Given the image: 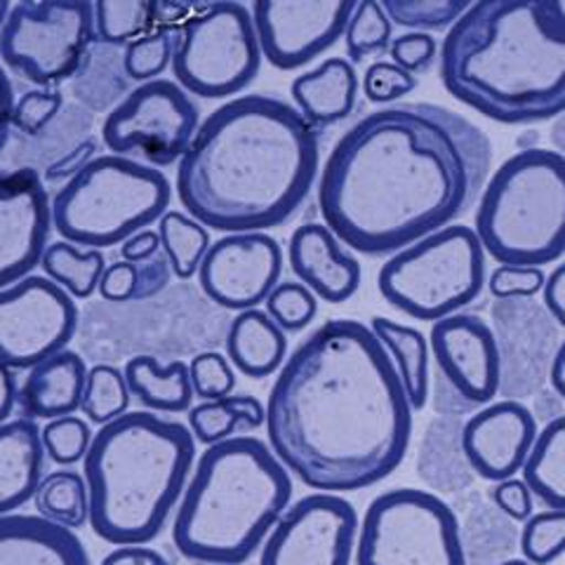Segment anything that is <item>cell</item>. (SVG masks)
I'll list each match as a JSON object with an SVG mask.
<instances>
[{
  "instance_id": "obj_29",
  "label": "cell",
  "mask_w": 565,
  "mask_h": 565,
  "mask_svg": "<svg viewBox=\"0 0 565 565\" xmlns=\"http://www.w3.org/2000/svg\"><path fill=\"white\" fill-rule=\"evenodd\" d=\"M130 396L137 398L149 413H189L193 408V386L189 380V363L172 361L168 365L158 363V359L135 356L122 367Z\"/></svg>"
},
{
  "instance_id": "obj_43",
  "label": "cell",
  "mask_w": 565,
  "mask_h": 565,
  "mask_svg": "<svg viewBox=\"0 0 565 565\" xmlns=\"http://www.w3.org/2000/svg\"><path fill=\"white\" fill-rule=\"evenodd\" d=\"M189 380L193 396L201 401H222L234 394L236 373L220 351H203L189 361Z\"/></svg>"
},
{
  "instance_id": "obj_9",
  "label": "cell",
  "mask_w": 565,
  "mask_h": 565,
  "mask_svg": "<svg viewBox=\"0 0 565 565\" xmlns=\"http://www.w3.org/2000/svg\"><path fill=\"white\" fill-rule=\"evenodd\" d=\"M488 282L486 250L471 226L452 224L388 257L377 288L388 307L436 323L479 299Z\"/></svg>"
},
{
  "instance_id": "obj_14",
  "label": "cell",
  "mask_w": 565,
  "mask_h": 565,
  "mask_svg": "<svg viewBox=\"0 0 565 565\" xmlns=\"http://www.w3.org/2000/svg\"><path fill=\"white\" fill-rule=\"evenodd\" d=\"M78 330V307L45 276H26L0 290V363L31 370L64 351Z\"/></svg>"
},
{
  "instance_id": "obj_28",
  "label": "cell",
  "mask_w": 565,
  "mask_h": 565,
  "mask_svg": "<svg viewBox=\"0 0 565 565\" xmlns=\"http://www.w3.org/2000/svg\"><path fill=\"white\" fill-rule=\"evenodd\" d=\"M370 330H373L388 359H392L403 392L411 401V408H427L431 396V349L424 332L413 326L392 321L386 316H375L370 321Z\"/></svg>"
},
{
  "instance_id": "obj_6",
  "label": "cell",
  "mask_w": 565,
  "mask_h": 565,
  "mask_svg": "<svg viewBox=\"0 0 565 565\" xmlns=\"http://www.w3.org/2000/svg\"><path fill=\"white\" fill-rule=\"evenodd\" d=\"M292 500L290 471L257 436L207 446L172 521V544L199 565H243Z\"/></svg>"
},
{
  "instance_id": "obj_54",
  "label": "cell",
  "mask_w": 565,
  "mask_h": 565,
  "mask_svg": "<svg viewBox=\"0 0 565 565\" xmlns=\"http://www.w3.org/2000/svg\"><path fill=\"white\" fill-rule=\"evenodd\" d=\"M158 253H161V236H158V232H153V228H141V232H137L120 245L122 262H130V264L147 262Z\"/></svg>"
},
{
  "instance_id": "obj_32",
  "label": "cell",
  "mask_w": 565,
  "mask_h": 565,
  "mask_svg": "<svg viewBox=\"0 0 565 565\" xmlns=\"http://www.w3.org/2000/svg\"><path fill=\"white\" fill-rule=\"evenodd\" d=\"M41 269L45 278L57 282L71 297L87 299L95 290H99L106 262L99 250H83V247L68 241H57L47 245L41 259Z\"/></svg>"
},
{
  "instance_id": "obj_34",
  "label": "cell",
  "mask_w": 565,
  "mask_h": 565,
  "mask_svg": "<svg viewBox=\"0 0 565 565\" xmlns=\"http://www.w3.org/2000/svg\"><path fill=\"white\" fill-rule=\"evenodd\" d=\"M95 39L104 45H130L156 22L153 0H97Z\"/></svg>"
},
{
  "instance_id": "obj_4",
  "label": "cell",
  "mask_w": 565,
  "mask_h": 565,
  "mask_svg": "<svg viewBox=\"0 0 565 565\" xmlns=\"http://www.w3.org/2000/svg\"><path fill=\"white\" fill-rule=\"evenodd\" d=\"M446 90L502 126L565 114V6L558 0H479L438 50Z\"/></svg>"
},
{
  "instance_id": "obj_20",
  "label": "cell",
  "mask_w": 565,
  "mask_h": 565,
  "mask_svg": "<svg viewBox=\"0 0 565 565\" xmlns=\"http://www.w3.org/2000/svg\"><path fill=\"white\" fill-rule=\"evenodd\" d=\"M492 323L502 361L500 394L519 401L550 377L556 353L554 318L533 299H504L492 307Z\"/></svg>"
},
{
  "instance_id": "obj_45",
  "label": "cell",
  "mask_w": 565,
  "mask_h": 565,
  "mask_svg": "<svg viewBox=\"0 0 565 565\" xmlns=\"http://www.w3.org/2000/svg\"><path fill=\"white\" fill-rule=\"evenodd\" d=\"M64 97L52 90H29L14 102L12 128L33 137L43 132L62 111Z\"/></svg>"
},
{
  "instance_id": "obj_61",
  "label": "cell",
  "mask_w": 565,
  "mask_h": 565,
  "mask_svg": "<svg viewBox=\"0 0 565 565\" xmlns=\"http://www.w3.org/2000/svg\"><path fill=\"white\" fill-rule=\"evenodd\" d=\"M492 565H530L525 558H509V561H500V563H492Z\"/></svg>"
},
{
  "instance_id": "obj_8",
  "label": "cell",
  "mask_w": 565,
  "mask_h": 565,
  "mask_svg": "<svg viewBox=\"0 0 565 565\" xmlns=\"http://www.w3.org/2000/svg\"><path fill=\"white\" fill-rule=\"evenodd\" d=\"M172 199L168 177L128 156H95L52 199V226L57 234L99 250L126 243L161 220Z\"/></svg>"
},
{
  "instance_id": "obj_56",
  "label": "cell",
  "mask_w": 565,
  "mask_h": 565,
  "mask_svg": "<svg viewBox=\"0 0 565 565\" xmlns=\"http://www.w3.org/2000/svg\"><path fill=\"white\" fill-rule=\"evenodd\" d=\"M14 87L6 68L0 66V153L6 151L12 135V114H14Z\"/></svg>"
},
{
  "instance_id": "obj_55",
  "label": "cell",
  "mask_w": 565,
  "mask_h": 565,
  "mask_svg": "<svg viewBox=\"0 0 565 565\" xmlns=\"http://www.w3.org/2000/svg\"><path fill=\"white\" fill-rule=\"evenodd\" d=\"M232 403L236 405V411L241 415V434L243 436H250L253 431L262 429L264 422H267V408H264L262 401L255 396H247V394H238V396H228Z\"/></svg>"
},
{
  "instance_id": "obj_42",
  "label": "cell",
  "mask_w": 565,
  "mask_h": 565,
  "mask_svg": "<svg viewBox=\"0 0 565 565\" xmlns=\"http://www.w3.org/2000/svg\"><path fill=\"white\" fill-rule=\"evenodd\" d=\"M189 429L193 438L207 446H217L226 438L243 436L241 434V415L232 398L222 401H203L189 411Z\"/></svg>"
},
{
  "instance_id": "obj_13",
  "label": "cell",
  "mask_w": 565,
  "mask_h": 565,
  "mask_svg": "<svg viewBox=\"0 0 565 565\" xmlns=\"http://www.w3.org/2000/svg\"><path fill=\"white\" fill-rule=\"evenodd\" d=\"M201 126L196 102L180 85L156 78L126 95L102 126V139L116 156L139 151L158 168L180 163Z\"/></svg>"
},
{
  "instance_id": "obj_35",
  "label": "cell",
  "mask_w": 565,
  "mask_h": 565,
  "mask_svg": "<svg viewBox=\"0 0 565 565\" xmlns=\"http://www.w3.org/2000/svg\"><path fill=\"white\" fill-rule=\"evenodd\" d=\"M130 398L132 396L122 370L106 363L93 365L87 370L85 392L81 401V411L87 417V422L104 427V424H109L128 413Z\"/></svg>"
},
{
  "instance_id": "obj_46",
  "label": "cell",
  "mask_w": 565,
  "mask_h": 565,
  "mask_svg": "<svg viewBox=\"0 0 565 565\" xmlns=\"http://www.w3.org/2000/svg\"><path fill=\"white\" fill-rule=\"evenodd\" d=\"M546 274L537 267H509V264H498L488 276L490 295L504 302V299H533L544 290Z\"/></svg>"
},
{
  "instance_id": "obj_39",
  "label": "cell",
  "mask_w": 565,
  "mask_h": 565,
  "mask_svg": "<svg viewBox=\"0 0 565 565\" xmlns=\"http://www.w3.org/2000/svg\"><path fill=\"white\" fill-rule=\"evenodd\" d=\"M177 45V33L170 29L149 31L141 39L126 45L122 52V71L130 81L149 83L161 76L172 64Z\"/></svg>"
},
{
  "instance_id": "obj_7",
  "label": "cell",
  "mask_w": 565,
  "mask_h": 565,
  "mask_svg": "<svg viewBox=\"0 0 565 565\" xmlns=\"http://www.w3.org/2000/svg\"><path fill=\"white\" fill-rule=\"evenodd\" d=\"M473 232L498 264L542 269L558 262L565 255V156L530 147L507 158L481 191Z\"/></svg>"
},
{
  "instance_id": "obj_27",
  "label": "cell",
  "mask_w": 565,
  "mask_h": 565,
  "mask_svg": "<svg viewBox=\"0 0 565 565\" xmlns=\"http://www.w3.org/2000/svg\"><path fill=\"white\" fill-rule=\"evenodd\" d=\"M226 359L245 377H271L288 359V334L264 309L241 311L226 332Z\"/></svg>"
},
{
  "instance_id": "obj_52",
  "label": "cell",
  "mask_w": 565,
  "mask_h": 565,
  "mask_svg": "<svg viewBox=\"0 0 565 565\" xmlns=\"http://www.w3.org/2000/svg\"><path fill=\"white\" fill-rule=\"evenodd\" d=\"M542 307L554 318L558 328H565V262L546 276L542 290Z\"/></svg>"
},
{
  "instance_id": "obj_53",
  "label": "cell",
  "mask_w": 565,
  "mask_h": 565,
  "mask_svg": "<svg viewBox=\"0 0 565 565\" xmlns=\"http://www.w3.org/2000/svg\"><path fill=\"white\" fill-rule=\"evenodd\" d=\"M99 565H170V561L147 544L137 546H116L114 552L106 554Z\"/></svg>"
},
{
  "instance_id": "obj_50",
  "label": "cell",
  "mask_w": 565,
  "mask_h": 565,
  "mask_svg": "<svg viewBox=\"0 0 565 565\" xmlns=\"http://www.w3.org/2000/svg\"><path fill=\"white\" fill-rule=\"evenodd\" d=\"M135 267H137V290H135L132 302H141V299L156 297L158 292L168 288L172 269H170V262L163 255V250L147 262L135 264Z\"/></svg>"
},
{
  "instance_id": "obj_31",
  "label": "cell",
  "mask_w": 565,
  "mask_h": 565,
  "mask_svg": "<svg viewBox=\"0 0 565 565\" xmlns=\"http://www.w3.org/2000/svg\"><path fill=\"white\" fill-rule=\"evenodd\" d=\"M33 504L39 516L68 530L90 523V492H87L85 476L78 471L60 469L43 476L33 494Z\"/></svg>"
},
{
  "instance_id": "obj_44",
  "label": "cell",
  "mask_w": 565,
  "mask_h": 565,
  "mask_svg": "<svg viewBox=\"0 0 565 565\" xmlns=\"http://www.w3.org/2000/svg\"><path fill=\"white\" fill-rule=\"evenodd\" d=\"M417 85H419L417 76L398 68L394 62L377 60L365 68L363 81H361V90L367 102L392 106L401 97L417 90Z\"/></svg>"
},
{
  "instance_id": "obj_15",
  "label": "cell",
  "mask_w": 565,
  "mask_h": 565,
  "mask_svg": "<svg viewBox=\"0 0 565 565\" xmlns=\"http://www.w3.org/2000/svg\"><path fill=\"white\" fill-rule=\"evenodd\" d=\"M359 514L334 492H311L286 509L262 544L259 565H351Z\"/></svg>"
},
{
  "instance_id": "obj_38",
  "label": "cell",
  "mask_w": 565,
  "mask_h": 565,
  "mask_svg": "<svg viewBox=\"0 0 565 565\" xmlns=\"http://www.w3.org/2000/svg\"><path fill=\"white\" fill-rule=\"evenodd\" d=\"M519 546L530 565H552L565 556V509H544L530 516L521 527Z\"/></svg>"
},
{
  "instance_id": "obj_18",
  "label": "cell",
  "mask_w": 565,
  "mask_h": 565,
  "mask_svg": "<svg viewBox=\"0 0 565 565\" xmlns=\"http://www.w3.org/2000/svg\"><path fill=\"white\" fill-rule=\"evenodd\" d=\"M282 250L264 232L226 234L215 241L199 267L201 290L222 309H259L280 282Z\"/></svg>"
},
{
  "instance_id": "obj_58",
  "label": "cell",
  "mask_w": 565,
  "mask_h": 565,
  "mask_svg": "<svg viewBox=\"0 0 565 565\" xmlns=\"http://www.w3.org/2000/svg\"><path fill=\"white\" fill-rule=\"evenodd\" d=\"M550 384L554 394L565 403V340L556 347V353L550 365Z\"/></svg>"
},
{
  "instance_id": "obj_47",
  "label": "cell",
  "mask_w": 565,
  "mask_h": 565,
  "mask_svg": "<svg viewBox=\"0 0 565 565\" xmlns=\"http://www.w3.org/2000/svg\"><path fill=\"white\" fill-rule=\"evenodd\" d=\"M388 57H392V62L398 68L417 76V74H424L427 68H431L434 62L438 60V43L431 33H419V31L403 33L392 41Z\"/></svg>"
},
{
  "instance_id": "obj_10",
  "label": "cell",
  "mask_w": 565,
  "mask_h": 565,
  "mask_svg": "<svg viewBox=\"0 0 565 565\" xmlns=\"http://www.w3.org/2000/svg\"><path fill=\"white\" fill-rule=\"evenodd\" d=\"M353 565H467L462 527L434 492L386 490L359 523Z\"/></svg>"
},
{
  "instance_id": "obj_5",
  "label": "cell",
  "mask_w": 565,
  "mask_h": 565,
  "mask_svg": "<svg viewBox=\"0 0 565 565\" xmlns=\"http://www.w3.org/2000/svg\"><path fill=\"white\" fill-rule=\"evenodd\" d=\"M196 438L182 422L126 413L104 424L83 459L90 525L114 546L149 544L182 500Z\"/></svg>"
},
{
  "instance_id": "obj_26",
  "label": "cell",
  "mask_w": 565,
  "mask_h": 565,
  "mask_svg": "<svg viewBox=\"0 0 565 565\" xmlns=\"http://www.w3.org/2000/svg\"><path fill=\"white\" fill-rule=\"evenodd\" d=\"M359 76L344 57H330L290 85L295 109L318 132L349 118L356 109Z\"/></svg>"
},
{
  "instance_id": "obj_23",
  "label": "cell",
  "mask_w": 565,
  "mask_h": 565,
  "mask_svg": "<svg viewBox=\"0 0 565 565\" xmlns=\"http://www.w3.org/2000/svg\"><path fill=\"white\" fill-rule=\"evenodd\" d=\"M0 565H93L76 530L39 514L0 516Z\"/></svg>"
},
{
  "instance_id": "obj_51",
  "label": "cell",
  "mask_w": 565,
  "mask_h": 565,
  "mask_svg": "<svg viewBox=\"0 0 565 565\" xmlns=\"http://www.w3.org/2000/svg\"><path fill=\"white\" fill-rule=\"evenodd\" d=\"M97 151V141L95 139H85L78 147L66 151L60 161L52 163L45 170V180L47 182H62V180H74V177L93 161Z\"/></svg>"
},
{
  "instance_id": "obj_60",
  "label": "cell",
  "mask_w": 565,
  "mask_h": 565,
  "mask_svg": "<svg viewBox=\"0 0 565 565\" xmlns=\"http://www.w3.org/2000/svg\"><path fill=\"white\" fill-rule=\"evenodd\" d=\"M10 3L8 0H0V31H3V26H6V20H8V14H10Z\"/></svg>"
},
{
  "instance_id": "obj_21",
  "label": "cell",
  "mask_w": 565,
  "mask_h": 565,
  "mask_svg": "<svg viewBox=\"0 0 565 565\" xmlns=\"http://www.w3.org/2000/svg\"><path fill=\"white\" fill-rule=\"evenodd\" d=\"M537 431V419L525 403L511 398L492 401L465 422L459 448L476 476L500 483L521 473Z\"/></svg>"
},
{
  "instance_id": "obj_40",
  "label": "cell",
  "mask_w": 565,
  "mask_h": 565,
  "mask_svg": "<svg viewBox=\"0 0 565 565\" xmlns=\"http://www.w3.org/2000/svg\"><path fill=\"white\" fill-rule=\"evenodd\" d=\"M264 311L282 332H302L318 313V297L299 280H282L264 302Z\"/></svg>"
},
{
  "instance_id": "obj_49",
  "label": "cell",
  "mask_w": 565,
  "mask_h": 565,
  "mask_svg": "<svg viewBox=\"0 0 565 565\" xmlns=\"http://www.w3.org/2000/svg\"><path fill=\"white\" fill-rule=\"evenodd\" d=\"M137 290V267L130 262H116L106 267L99 280V295L106 302H132Z\"/></svg>"
},
{
  "instance_id": "obj_3",
  "label": "cell",
  "mask_w": 565,
  "mask_h": 565,
  "mask_svg": "<svg viewBox=\"0 0 565 565\" xmlns=\"http://www.w3.org/2000/svg\"><path fill=\"white\" fill-rule=\"evenodd\" d=\"M318 132L295 106L243 95L217 106L177 163V196L189 217L226 234L286 224L318 180Z\"/></svg>"
},
{
  "instance_id": "obj_12",
  "label": "cell",
  "mask_w": 565,
  "mask_h": 565,
  "mask_svg": "<svg viewBox=\"0 0 565 565\" xmlns=\"http://www.w3.org/2000/svg\"><path fill=\"white\" fill-rule=\"evenodd\" d=\"M95 41V8L87 0H22L0 31V60L35 85L74 78Z\"/></svg>"
},
{
  "instance_id": "obj_30",
  "label": "cell",
  "mask_w": 565,
  "mask_h": 565,
  "mask_svg": "<svg viewBox=\"0 0 565 565\" xmlns=\"http://www.w3.org/2000/svg\"><path fill=\"white\" fill-rule=\"evenodd\" d=\"M521 473L537 502L546 509H565V413L537 431Z\"/></svg>"
},
{
  "instance_id": "obj_25",
  "label": "cell",
  "mask_w": 565,
  "mask_h": 565,
  "mask_svg": "<svg viewBox=\"0 0 565 565\" xmlns=\"http://www.w3.org/2000/svg\"><path fill=\"white\" fill-rule=\"evenodd\" d=\"M45 448L39 424L17 417L0 424V516L33 500L45 476Z\"/></svg>"
},
{
  "instance_id": "obj_16",
  "label": "cell",
  "mask_w": 565,
  "mask_h": 565,
  "mask_svg": "<svg viewBox=\"0 0 565 565\" xmlns=\"http://www.w3.org/2000/svg\"><path fill=\"white\" fill-rule=\"evenodd\" d=\"M429 349L440 384L450 392L452 415L483 408L500 394V347L481 316L452 313L431 323Z\"/></svg>"
},
{
  "instance_id": "obj_22",
  "label": "cell",
  "mask_w": 565,
  "mask_h": 565,
  "mask_svg": "<svg viewBox=\"0 0 565 565\" xmlns=\"http://www.w3.org/2000/svg\"><path fill=\"white\" fill-rule=\"evenodd\" d=\"M288 262L297 280L328 305H344L359 292L363 269L340 238L321 222L297 226L288 243Z\"/></svg>"
},
{
  "instance_id": "obj_37",
  "label": "cell",
  "mask_w": 565,
  "mask_h": 565,
  "mask_svg": "<svg viewBox=\"0 0 565 565\" xmlns=\"http://www.w3.org/2000/svg\"><path fill=\"white\" fill-rule=\"evenodd\" d=\"M469 6V0H382L392 24L419 33L448 31Z\"/></svg>"
},
{
  "instance_id": "obj_19",
  "label": "cell",
  "mask_w": 565,
  "mask_h": 565,
  "mask_svg": "<svg viewBox=\"0 0 565 565\" xmlns=\"http://www.w3.org/2000/svg\"><path fill=\"white\" fill-rule=\"evenodd\" d=\"M52 201L33 168L0 170V290L39 267L52 232Z\"/></svg>"
},
{
  "instance_id": "obj_17",
  "label": "cell",
  "mask_w": 565,
  "mask_h": 565,
  "mask_svg": "<svg viewBox=\"0 0 565 565\" xmlns=\"http://www.w3.org/2000/svg\"><path fill=\"white\" fill-rule=\"evenodd\" d=\"M353 8V0H257L250 14L262 57L280 71L307 66L344 39Z\"/></svg>"
},
{
  "instance_id": "obj_59",
  "label": "cell",
  "mask_w": 565,
  "mask_h": 565,
  "mask_svg": "<svg viewBox=\"0 0 565 565\" xmlns=\"http://www.w3.org/2000/svg\"><path fill=\"white\" fill-rule=\"evenodd\" d=\"M550 139H552L556 153L565 156V114L554 118V126L550 130Z\"/></svg>"
},
{
  "instance_id": "obj_1",
  "label": "cell",
  "mask_w": 565,
  "mask_h": 565,
  "mask_svg": "<svg viewBox=\"0 0 565 565\" xmlns=\"http://www.w3.org/2000/svg\"><path fill=\"white\" fill-rule=\"evenodd\" d=\"M490 170L492 141L467 116L392 104L334 141L318 174V210L342 245L392 257L465 217Z\"/></svg>"
},
{
  "instance_id": "obj_33",
  "label": "cell",
  "mask_w": 565,
  "mask_h": 565,
  "mask_svg": "<svg viewBox=\"0 0 565 565\" xmlns=\"http://www.w3.org/2000/svg\"><path fill=\"white\" fill-rule=\"evenodd\" d=\"M158 236H161V250L177 278L189 280L193 274H199L207 247L212 245L210 232L201 222L180 210H168L158 224Z\"/></svg>"
},
{
  "instance_id": "obj_57",
  "label": "cell",
  "mask_w": 565,
  "mask_h": 565,
  "mask_svg": "<svg viewBox=\"0 0 565 565\" xmlns=\"http://www.w3.org/2000/svg\"><path fill=\"white\" fill-rule=\"evenodd\" d=\"M17 394H20V384H17L14 370L0 363V424L10 422L17 408Z\"/></svg>"
},
{
  "instance_id": "obj_48",
  "label": "cell",
  "mask_w": 565,
  "mask_h": 565,
  "mask_svg": "<svg viewBox=\"0 0 565 565\" xmlns=\"http://www.w3.org/2000/svg\"><path fill=\"white\" fill-rule=\"evenodd\" d=\"M490 500L498 507L509 521L525 523L530 516L535 514V498L530 492L527 483L523 479H507L500 481L490 490Z\"/></svg>"
},
{
  "instance_id": "obj_11",
  "label": "cell",
  "mask_w": 565,
  "mask_h": 565,
  "mask_svg": "<svg viewBox=\"0 0 565 565\" xmlns=\"http://www.w3.org/2000/svg\"><path fill=\"white\" fill-rule=\"evenodd\" d=\"M262 66L253 14L243 3H210L177 33L172 74L184 93L226 99L243 93Z\"/></svg>"
},
{
  "instance_id": "obj_24",
  "label": "cell",
  "mask_w": 565,
  "mask_h": 565,
  "mask_svg": "<svg viewBox=\"0 0 565 565\" xmlns=\"http://www.w3.org/2000/svg\"><path fill=\"white\" fill-rule=\"evenodd\" d=\"M87 367L81 353L60 351L29 370L20 384L17 405L26 419H57L76 415L85 392Z\"/></svg>"
},
{
  "instance_id": "obj_36",
  "label": "cell",
  "mask_w": 565,
  "mask_h": 565,
  "mask_svg": "<svg viewBox=\"0 0 565 565\" xmlns=\"http://www.w3.org/2000/svg\"><path fill=\"white\" fill-rule=\"evenodd\" d=\"M394 41V24L388 20L380 0H361L353 8L347 29V57L351 64H361L367 57L388 52Z\"/></svg>"
},
{
  "instance_id": "obj_2",
  "label": "cell",
  "mask_w": 565,
  "mask_h": 565,
  "mask_svg": "<svg viewBox=\"0 0 565 565\" xmlns=\"http://www.w3.org/2000/svg\"><path fill=\"white\" fill-rule=\"evenodd\" d=\"M413 408L380 340L351 318L316 328L278 370L267 444L318 492H356L388 479L413 444Z\"/></svg>"
},
{
  "instance_id": "obj_41",
  "label": "cell",
  "mask_w": 565,
  "mask_h": 565,
  "mask_svg": "<svg viewBox=\"0 0 565 565\" xmlns=\"http://www.w3.org/2000/svg\"><path fill=\"white\" fill-rule=\"evenodd\" d=\"M93 429L83 417L66 415L50 419L41 429L45 455L60 467H74L83 462L93 444Z\"/></svg>"
}]
</instances>
